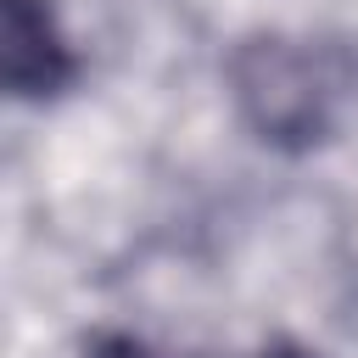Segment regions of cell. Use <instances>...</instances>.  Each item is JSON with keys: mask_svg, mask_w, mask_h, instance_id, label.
<instances>
[{"mask_svg": "<svg viewBox=\"0 0 358 358\" xmlns=\"http://www.w3.org/2000/svg\"><path fill=\"white\" fill-rule=\"evenodd\" d=\"M229 101L241 123L274 151H313L336 140L358 101V50L324 34H246L229 50Z\"/></svg>", "mask_w": 358, "mask_h": 358, "instance_id": "cell-1", "label": "cell"}, {"mask_svg": "<svg viewBox=\"0 0 358 358\" xmlns=\"http://www.w3.org/2000/svg\"><path fill=\"white\" fill-rule=\"evenodd\" d=\"M0 78L11 101L45 106L78 78V56L50 0H0Z\"/></svg>", "mask_w": 358, "mask_h": 358, "instance_id": "cell-2", "label": "cell"}, {"mask_svg": "<svg viewBox=\"0 0 358 358\" xmlns=\"http://www.w3.org/2000/svg\"><path fill=\"white\" fill-rule=\"evenodd\" d=\"M95 358H179V352H162V347L134 341V336H101L95 341Z\"/></svg>", "mask_w": 358, "mask_h": 358, "instance_id": "cell-3", "label": "cell"}, {"mask_svg": "<svg viewBox=\"0 0 358 358\" xmlns=\"http://www.w3.org/2000/svg\"><path fill=\"white\" fill-rule=\"evenodd\" d=\"M252 358H319V352L302 347V341H268V347H257Z\"/></svg>", "mask_w": 358, "mask_h": 358, "instance_id": "cell-4", "label": "cell"}]
</instances>
